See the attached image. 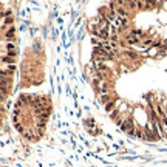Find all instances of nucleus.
<instances>
[{"label": "nucleus", "mask_w": 167, "mask_h": 167, "mask_svg": "<svg viewBox=\"0 0 167 167\" xmlns=\"http://www.w3.org/2000/svg\"><path fill=\"white\" fill-rule=\"evenodd\" d=\"M51 112L50 99L42 94H23L14 108V125L26 139L37 141L43 135Z\"/></svg>", "instance_id": "nucleus-1"}, {"label": "nucleus", "mask_w": 167, "mask_h": 167, "mask_svg": "<svg viewBox=\"0 0 167 167\" xmlns=\"http://www.w3.org/2000/svg\"><path fill=\"white\" fill-rule=\"evenodd\" d=\"M2 91H3V104L6 96H9L12 73L16 68V43H14V25L11 12L6 8L2 9Z\"/></svg>", "instance_id": "nucleus-2"}]
</instances>
